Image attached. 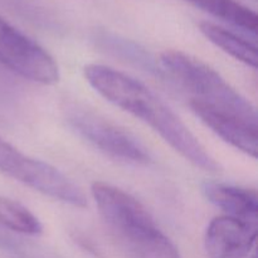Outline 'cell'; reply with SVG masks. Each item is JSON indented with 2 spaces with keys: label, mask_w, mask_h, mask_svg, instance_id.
Returning a JSON list of instances; mask_svg holds the SVG:
<instances>
[{
  "label": "cell",
  "mask_w": 258,
  "mask_h": 258,
  "mask_svg": "<svg viewBox=\"0 0 258 258\" xmlns=\"http://www.w3.org/2000/svg\"><path fill=\"white\" fill-rule=\"evenodd\" d=\"M83 73L98 95L140 118L189 163L209 173L221 170L198 138L148 86L115 68L96 63L86 66Z\"/></svg>",
  "instance_id": "1"
},
{
  "label": "cell",
  "mask_w": 258,
  "mask_h": 258,
  "mask_svg": "<svg viewBox=\"0 0 258 258\" xmlns=\"http://www.w3.org/2000/svg\"><path fill=\"white\" fill-rule=\"evenodd\" d=\"M103 223L128 258H181L179 249L131 194L105 181L91 186Z\"/></svg>",
  "instance_id": "2"
},
{
  "label": "cell",
  "mask_w": 258,
  "mask_h": 258,
  "mask_svg": "<svg viewBox=\"0 0 258 258\" xmlns=\"http://www.w3.org/2000/svg\"><path fill=\"white\" fill-rule=\"evenodd\" d=\"M160 64L170 77L191 93V100L229 113L257 127L254 106L216 70L201 59L179 50H165L160 55Z\"/></svg>",
  "instance_id": "3"
},
{
  "label": "cell",
  "mask_w": 258,
  "mask_h": 258,
  "mask_svg": "<svg viewBox=\"0 0 258 258\" xmlns=\"http://www.w3.org/2000/svg\"><path fill=\"white\" fill-rule=\"evenodd\" d=\"M0 173L58 202L85 208V193L67 175L50 164L20 153L0 136Z\"/></svg>",
  "instance_id": "4"
},
{
  "label": "cell",
  "mask_w": 258,
  "mask_h": 258,
  "mask_svg": "<svg viewBox=\"0 0 258 258\" xmlns=\"http://www.w3.org/2000/svg\"><path fill=\"white\" fill-rule=\"evenodd\" d=\"M64 113L68 126L105 155L134 165H146L151 161L150 153L141 141L100 113L76 103L67 106Z\"/></svg>",
  "instance_id": "5"
},
{
  "label": "cell",
  "mask_w": 258,
  "mask_h": 258,
  "mask_svg": "<svg viewBox=\"0 0 258 258\" xmlns=\"http://www.w3.org/2000/svg\"><path fill=\"white\" fill-rule=\"evenodd\" d=\"M0 64L40 85H54L59 81V68L54 58L3 17H0Z\"/></svg>",
  "instance_id": "6"
},
{
  "label": "cell",
  "mask_w": 258,
  "mask_h": 258,
  "mask_svg": "<svg viewBox=\"0 0 258 258\" xmlns=\"http://www.w3.org/2000/svg\"><path fill=\"white\" fill-rule=\"evenodd\" d=\"M257 226L229 216L216 217L204 234L209 258H244L254 247Z\"/></svg>",
  "instance_id": "7"
},
{
  "label": "cell",
  "mask_w": 258,
  "mask_h": 258,
  "mask_svg": "<svg viewBox=\"0 0 258 258\" xmlns=\"http://www.w3.org/2000/svg\"><path fill=\"white\" fill-rule=\"evenodd\" d=\"M189 107L194 115L222 140L251 158H257V127L229 113L222 112L211 106L204 105L199 101L190 100Z\"/></svg>",
  "instance_id": "8"
},
{
  "label": "cell",
  "mask_w": 258,
  "mask_h": 258,
  "mask_svg": "<svg viewBox=\"0 0 258 258\" xmlns=\"http://www.w3.org/2000/svg\"><path fill=\"white\" fill-rule=\"evenodd\" d=\"M202 191L206 198L217 208L222 209L226 216L257 223L258 197L254 189L242 188L223 183H204Z\"/></svg>",
  "instance_id": "9"
},
{
  "label": "cell",
  "mask_w": 258,
  "mask_h": 258,
  "mask_svg": "<svg viewBox=\"0 0 258 258\" xmlns=\"http://www.w3.org/2000/svg\"><path fill=\"white\" fill-rule=\"evenodd\" d=\"M199 29L209 42L213 43L216 47L221 48L227 54L232 55L237 60L249 67L257 68V48L253 43L211 22H202L199 24Z\"/></svg>",
  "instance_id": "10"
},
{
  "label": "cell",
  "mask_w": 258,
  "mask_h": 258,
  "mask_svg": "<svg viewBox=\"0 0 258 258\" xmlns=\"http://www.w3.org/2000/svg\"><path fill=\"white\" fill-rule=\"evenodd\" d=\"M184 2L239 29L256 35L258 28L256 12L237 0H184Z\"/></svg>",
  "instance_id": "11"
},
{
  "label": "cell",
  "mask_w": 258,
  "mask_h": 258,
  "mask_svg": "<svg viewBox=\"0 0 258 258\" xmlns=\"http://www.w3.org/2000/svg\"><path fill=\"white\" fill-rule=\"evenodd\" d=\"M0 226L22 236H39L43 226L39 219L19 202L0 197Z\"/></svg>",
  "instance_id": "12"
},
{
  "label": "cell",
  "mask_w": 258,
  "mask_h": 258,
  "mask_svg": "<svg viewBox=\"0 0 258 258\" xmlns=\"http://www.w3.org/2000/svg\"><path fill=\"white\" fill-rule=\"evenodd\" d=\"M251 258H256V256H253V257H251Z\"/></svg>",
  "instance_id": "13"
}]
</instances>
